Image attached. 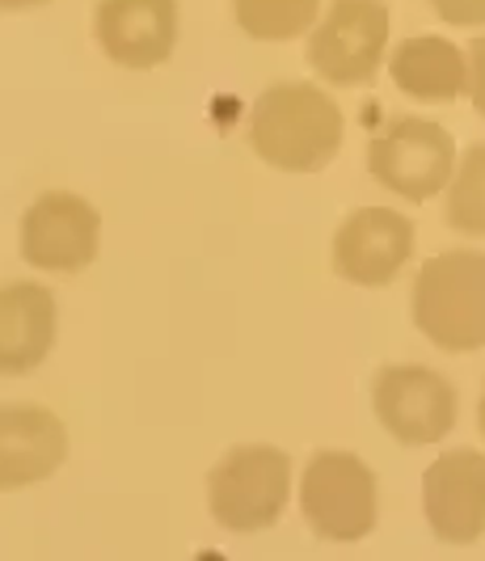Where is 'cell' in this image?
I'll return each mask as SVG.
<instances>
[{"label":"cell","mask_w":485,"mask_h":561,"mask_svg":"<svg viewBox=\"0 0 485 561\" xmlns=\"http://www.w3.org/2000/svg\"><path fill=\"white\" fill-rule=\"evenodd\" d=\"M338 102L309 81H284L262 89L250 111V144L257 161L279 173H316L343 148Z\"/></svg>","instance_id":"1"},{"label":"cell","mask_w":485,"mask_h":561,"mask_svg":"<svg viewBox=\"0 0 485 561\" xmlns=\"http://www.w3.org/2000/svg\"><path fill=\"white\" fill-rule=\"evenodd\" d=\"M414 325L439 351L469 355L485 346V253L448 250L423 262L414 279Z\"/></svg>","instance_id":"2"},{"label":"cell","mask_w":485,"mask_h":561,"mask_svg":"<svg viewBox=\"0 0 485 561\" xmlns=\"http://www.w3.org/2000/svg\"><path fill=\"white\" fill-rule=\"evenodd\" d=\"M291 490V460L270 444H241L220 456L207 478V503L220 528L262 533L279 524Z\"/></svg>","instance_id":"3"},{"label":"cell","mask_w":485,"mask_h":561,"mask_svg":"<svg viewBox=\"0 0 485 561\" xmlns=\"http://www.w3.org/2000/svg\"><path fill=\"white\" fill-rule=\"evenodd\" d=\"M368 169L371 178L409 203H427L435 198L457 169V140L448 127L430 123V118H389L376 127L368 140Z\"/></svg>","instance_id":"4"},{"label":"cell","mask_w":485,"mask_h":561,"mask_svg":"<svg viewBox=\"0 0 485 561\" xmlns=\"http://www.w3.org/2000/svg\"><path fill=\"white\" fill-rule=\"evenodd\" d=\"M389 56V9L384 0H330L309 30V68L325 84H371Z\"/></svg>","instance_id":"5"},{"label":"cell","mask_w":485,"mask_h":561,"mask_svg":"<svg viewBox=\"0 0 485 561\" xmlns=\"http://www.w3.org/2000/svg\"><path fill=\"white\" fill-rule=\"evenodd\" d=\"M300 511L321 540H363L376 528V473L355 451H316L300 481Z\"/></svg>","instance_id":"6"},{"label":"cell","mask_w":485,"mask_h":561,"mask_svg":"<svg viewBox=\"0 0 485 561\" xmlns=\"http://www.w3.org/2000/svg\"><path fill=\"white\" fill-rule=\"evenodd\" d=\"M371 405L380 426L405 444L427 448L439 444L457 426V389L448 376H439L427 364H393L384 367L371 385Z\"/></svg>","instance_id":"7"},{"label":"cell","mask_w":485,"mask_h":561,"mask_svg":"<svg viewBox=\"0 0 485 561\" xmlns=\"http://www.w3.org/2000/svg\"><path fill=\"white\" fill-rule=\"evenodd\" d=\"M22 262L51 275H77L97 257L102 245V216L89 198L72 191H47L22 216Z\"/></svg>","instance_id":"8"},{"label":"cell","mask_w":485,"mask_h":561,"mask_svg":"<svg viewBox=\"0 0 485 561\" xmlns=\"http://www.w3.org/2000/svg\"><path fill=\"white\" fill-rule=\"evenodd\" d=\"M177 34H182L177 0H97L93 4V38L102 56L118 68H131V72L161 68L177 51Z\"/></svg>","instance_id":"9"},{"label":"cell","mask_w":485,"mask_h":561,"mask_svg":"<svg viewBox=\"0 0 485 561\" xmlns=\"http://www.w3.org/2000/svg\"><path fill=\"white\" fill-rule=\"evenodd\" d=\"M414 257V225L393 207H359L334 232V271L359 287H389Z\"/></svg>","instance_id":"10"},{"label":"cell","mask_w":485,"mask_h":561,"mask_svg":"<svg viewBox=\"0 0 485 561\" xmlns=\"http://www.w3.org/2000/svg\"><path fill=\"white\" fill-rule=\"evenodd\" d=\"M430 533L443 545H473L485 533V456L473 448L443 451L423 473Z\"/></svg>","instance_id":"11"},{"label":"cell","mask_w":485,"mask_h":561,"mask_svg":"<svg viewBox=\"0 0 485 561\" xmlns=\"http://www.w3.org/2000/svg\"><path fill=\"white\" fill-rule=\"evenodd\" d=\"M68 460V426L43 405H0V490L38 485Z\"/></svg>","instance_id":"12"},{"label":"cell","mask_w":485,"mask_h":561,"mask_svg":"<svg viewBox=\"0 0 485 561\" xmlns=\"http://www.w3.org/2000/svg\"><path fill=\"white\" fill-rule=\"evenodd\" d=\"M56 296L34 279L0 283V376H26L56 346Z\"/></svg>","instance_id":"13"},{"label":"cell","mask_w":485,"mask_h":561,"mask_svg":"<svg viewBox=\"0 0 485 561\" xmlns=\"http://www.w3.org/2000/svg\"><path fill=\"white\" fill-rule=\"evenodd\" d=\"M389 77L405 98L414 102H457L469 81V59L452 38L439 34H414L389 51Z\"/></svg>","instance_id":"14"},{"label":"cell","mask_w":485,"mask_h":561,"mask_svg":"<svg viewBox=\"0 0 485 561\" xmlns=\"http://www.w3.org/2000/svg\"><path fill=\"white\" fill-rule=\"evenodd\" d=\"M321 18V0H232V22L254 43H291Z\"/></svg>","instance_id":"15"},{"label":"cell","mask_w":485,"mask_h":561,"mask_svg":"<svg viewBox=\"0 0 485 561\" xmlns=\"http://www.w3.org/2000/svg\"><path fill=\"white\" fill-rule=\"evenodd\" d=\"M448 225L464 237H485V144H473L452 169Z\"/></svg>","instance_id":"16"},{"label":"cell","mask_w":485,"mask_h":561,"mask_svg":"<svg viewBox=\"0 0 485 561\" xmlns=\"http://www.w3.org/2000/svg\"><path fill=\"white\" fill-rule=\"evenodd\" d=\"M427 4L430 13L439 22H448V26H460V30L485 26V0H427Z\"/></svg>","instance_id":"17"},{"label":"cell","mask_w":485,"mask_h":561,"mask_svg":"<svg viewBox=\"0 0 485 561\" xmlns=\"http://www.w3.org/2000/svg\"><path fill=\"white\" fill-rule=\"evenodd\" d=\"M464 59H469V81H464V93L473 98L477 114L485 118V34L482 38H473V47L464 51Z\"/></svg>","instance_id":"18"},{"label":"cell","mask_w":485,"mask_h":561,"mask_svg":"<svg viewBox=\"0 0 485 561\" xmlns=\"http://www.w3.org/2000/svg\"><path fill=\"white\" fill-rule=\"evenodd\" d=\"M47 0H0V13H30V9H43Z\"/></svg>","instance_id":"19"},{"label":"cell","mask_w":485,"mask_h":561,"mask_svg":"<svg viewBox=\"0 0 485 561\" xmlns=\"http://www.w3.org/2000/svg\"><path fill=\"white\" fill-rule=\"evenodd\" d=\"M477 422H482V435H485V393H482V410H477Z\"/></svg>","instance_id":"20"}]
</instances>
